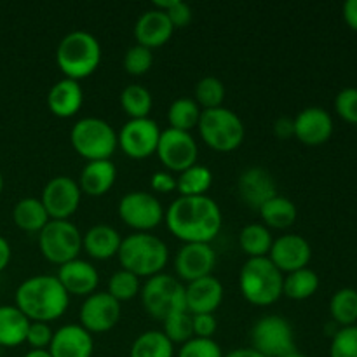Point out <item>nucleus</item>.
Listing matches in <instances>:
<instances>
[{"mask_svg": "<svg viewBox=\"0 0 357 357\" xmlns=\"http://www.w3.org/2000/svg\"><path fill=\"white\" fill-rule=\"evenodd\" d=\"M268 260L281 272H295L305 268L312 258V248L309 241L303 239L298 234H284L274 239L268 253Z\"/></svg>", "mask_w": 357, "mask_h": 357, "instance_id": "17", "label": "nucleus"}, {"mask_svg": "<svg viewBox=\"0 0 357 357\" xmlns=\"http://www.w3.org/2000/svg\"><path fill=\"white\" fill-rule=\"evenodd\" d=\"M225 100V86L216 77H204L195 86V103L202 110H213V108L223 107Z\"/></svg>", "mask_w": 357, "mask_h": 357, "instance_id": "37", "label": "nucleus"}, {"mask_svg": "<svg viewBox=\"0 0 357 357\" xmlns=\"http://www.w3.org/2000/svg\"><path fill=\"white\" fill-rule=\"evenodd\" d=\"M56 278L68 295L86 296V298L93 295L100 284V274L94 265L86 260H79V258L61 265Z\"/></svg>", "mask_w": 357, "mask_h": 357, "instance_id": "22", "label": "nucleus"}, {"mask_svg": "<svg viewBox=\"0 0 357 357\" xmlns=\"http://www.w3.org/2000/svg\"><path fill=\"white\" fill-rule=\"evenodd\" d=\"M223 357H265V356H261L260 352H257L251 347H243V349H236V351L229 352V354Z\"/></svg>", "mask_w": 357, "mask_h": 357, "instance_id": "51", "label": "nucleus"}, {"mask_svg": "<svg viewBox=\"0 0 357 357\" xmlns=\"http://www.w3.org/2000/svg\"><path fill=\"white\" fill-rule=\"evenodd\" d=\"M174 26L171 24L166 13L159 9H149L136 20L135 37L138 45L146 49H155L169 42L173 37Z\"/></svg>", "mask_w": 357, "mask_h": 357, "instance_id": "23", "label": "nucleus"}, {"mask_svg": "<svg viewBox=\"0 0 357 357\" xmlns=\"http://www.w3.org/2000/svg\"><path fill=\"white\" fill-rule=\"evenodd\" d=\"M70 142L80 157L91 160H108L117 150V132L103 119L84 117L73 124Z\"/></svg>", "mask_w": 357, "mask_h": 357, "instance_id": "7", "label": "nucleus"}, {"mask_svg": "<svg viewBox=\"0 0 357 357\" xmlns=\"http://www.w3.org/2000/svg\"><path fill=\"white\" fill-rule=\"evenodd\" d=\"M0 354H2V347H0Z\"/></svg>", "mask_w": 357, "mask_h": 357, "instance_id": "55", "label": "nucleus"}, {"mask_svg": "<svg viewBox=\"0 0 357 357\" xmlns=\"http://www.w3.org/2000/svg\"><path fill=\"white\" fill-rule=\"evenodd\" d=\"M286 357H307V356L300 354V352H293V354H289V356H286Z\"/></svg>", "mask_w": 357, "mask_h": 357, "instance_id": "53", "label": "nucleus"}, {"mask_svg": "<svg viewBox=\"0 0 357 357\" xmlns=\"http://www.w3.org/2000/svg\"><path fill=\"white\" fill-rule=\"evenodd\" d=\"M319 288V278L312 268L305 267L289 272L282 281V295L291 300H307Z\"/></svg>", "mask_w": 357, "mask_h": 357, "instance_id": "32", "label": "nucleus"}, {"mask_svg": "<svg viewBox=\"0 0 357 357\" xmlns=\"http://www.w3.org/2000/svg\"><path fill=\"white\" fill-rule=\"evenodd\" d=\"M335 110L342 121L357 126V89L345 87L335 98Z\"/></svg>", "mask_w": 357, "mask_h": 357, "instance_id": "44", "label": "nucleus"}, {"mask_svg": "<svg viewBox=\"0 0 357 357\" xmlns=\"http://www.w3.org/2000/svg\"><path fill=\"white\" fill-rule=\"evenodd\" d=\"M213 173L206 166L195 164L188 167L183 173L178 174L176 178V190L180 192L181 197H197V195H206V192L211 188Z\"/></svg>", "mask_w": 357, "mask_h": 357, "instance_id": "33", "label": "nucleus"}, {"mask_svg": "<svg viewBox=\"0 0 357 357\" xmlns=\"http://www.w3.org/2000/svg\"><path fill=\"white\" fill-rule=\"evenodd\" d=\"M272 239L271 230L261 223H250L243 227L239 234V246L248 258H265L271 253Z\"/></svg>", "mask_w": 357, "mask_h": 357, "instance_id": "30", "label": "nucleus"}, {"mask_svg": "<svg viewBox=\"0 0 357 357\" xmlns=\"http://www.w3.org/2000/svg\"><path fill=\"white\" fill-rule=\"evenodd\" d=\"M160 129L155 121L146 119H129L117 135L119 146L128 157L135 160L149 159L157 152Z\"/></svg>", "mask_w": 357, "mask_h": 357, "instance_id": "13", "label": "nucleus"}, {"mask_svg": "<svg viewBox=\"0 0 357 357\" xmlns=\"http://www.w3.org/2000/svg\"><path fill=\"white\" fill-rule=\"evenodd\" d=\"M142 286H139V278H136L135 274H131L129 271H121L115 272L114 275L108 281V295L114 296L119 303L128 302L132 300L139 293Z\"/></svg>", "mask_w": 357, "mask_h": 357, "instance_id": "39", "label": "nucleus"}, {"mask_svg": "<svg viewBox=\"0 0 357 357\" xmlns=\"http://www.w3.org/2000/svg\"><path fill=\"white\" fill-rule=\"evenodd\" d=\"M124 271H129L136 278H153L162 274L169 251L166 243L149 232H136L124 237L117 253Z\"/></svg>", "mask_w": 357, "mask_h": 357, "instance_id": "4", "label": "nucleus"}, {"mask_svg": "<svg viewBox=\"0 0 357 357\" xmlns=\"http://www.w3.org/2000/svg\"><path fill=\"white\" fill-rule=\"evenodd\" d=\"M201 114L202 110L195 103V100H192V98H178L171 103L169 110H167V122H169L171 129L190 132L192 129L197 128Z\"/></svg>", "mask_w": 357, "mask_h": 357, "instance_id": "34", "label": "nucleus"}, {"mask_svg": "<svg viewBox=\"0 0 357 357\" xmlns=\"http://www.w3.org/2000/svg\"><path fill=\"white\" fill-rule=\"evenodd\" d=\"M155 153L164 167L180 174L197 164L199 149L190 132L167 128L160 132Z\"/></svg>", "mask_w": 357, "mask_h": 357, "instance_id": "12", "label": "nucleus"}, {"mask_svg": "<svg viewBox=\"0 0 357 357\" xmlns=\"http://www.w3.org/2000/svg\"><path fill=\"white\" fill-rule=\"evenodd\" d=\"M274 135L278 138L286 139L289 136H295V128H293V119L281 117L274 122Z\"/></svg>", "mask_w": 357, "mask_h": 357, "instance_id": "48", "label": "nucleus"}, {"mask_svg": "<svg viewBox=\"0 0 357 357\" xmlns=\"http://www.w3.org/2000/svg\"><path fill=\"white\" fill-rule=\"evenodd\" d=\"M192 328H194V337L213 338L218 323H216L215 314H197V316H192Z\"/></svg>", "mask_w": 357, "mask_h": 357, "instance_id": "46", "label": "nucleus"}, {"mask_svg": "<svg viewBox=\"0 0 357 357\" xmlns=\"http://www.w3.org/2000/svg\"><path fill=\"white\" fill-rule=\"evenodd\" d=\"M139 293L146 314H150L153 319L164 321L171 314L187 310L185 286L173 275L157 274L149 278Z\"/></svg>", "mask_w": 357, "mask_h": 357, "instance_id": "8", "label": "nucleus"}, {"mask_svg": "<svg viewBox=\"0 0 357 357\" xmlns=\"http://www.w3.org/2000/svg\"><path fill=\"white\" fill-rule=\"evenodd\" d=\"M166 225L169 232L185 244L211 241L222 230V211L220 206L208 195L197 197H178L166 209Z\"/></svg>", "mask_w": 357, "mask_h": 357, "instance_id": "1", "label": "nucleus"}, {"mask_svg": "<svg viewBox=\"0 0 357 357\" xmlns=\"http://www.w3.org/2000/svg\"><path fill=\"white\" fill-rule=\"evenodd\" d=\"M121 244V234L110 225H94L82 236V248L94 260H108L115 257Z\"/></svg>", "mask_w": 357, "mask_h": 357, "instance_id": "26", "label": "nucleus"}, {"mask_svg": "<svg viewBox=\"0 0 357 357\" xmlns=\"http://www.w3.org/2000/svg\"><path fill=\"white\" fill-rule=\"evenodd\" d=\"M162 333L169 338L171 344H181L194 338V328H192V314L188 310L171 314L169 317L162 321Z\"/></svg>", "mask_w": 357, "mask_h": 357, "instance_id": "38", "label": "nucleus"}, {"mask_svg": "<svg viewBox=\"0 0 357 357\" xmlns=\"http://www.w3.org/2000/svg\"><path fill=\"white\" fill-rule=\"evenodd\" d=\"M23 357H52L49 354V351H35V349H31L30 352H26Z\"/></svg>", "mask_w": 357, "mask_h": 357, "instance_id": "52", "label": "nucleus"}, {"mask_svg": "<svg viewBox=\"0 0 357 357\" xmlns=\"http://www.w3.org/2000/svg\"><path fill=\"white\" fill-rule=\"evenodd\" d=\"M152 94L139 84H131L121 93V107L131 119H146L152 110Z\"/></svg>", "mask_w": 357, "mask_h": 357, "instance_id": "36", "label": "nucleus"}, {"mask_svg": "<svg viewBox=\"0 0 357 357\" xmlns=\"http://www.w3.org/2000/svg\"><path fill=\"white\" fill-rule=\"evenodd\" d=\"M13 220L17 229L24 232H40L51 222L40 199L35 197H24L17 201L13 209Z\"/></svg>", "mask_w": 357, "mask_h": 357, "instance_id": "28", "label": "nucleus"}, {"mask_svg": "<svg viewBox=\"0 0 357 357\" xmlns=\"http://www.w3.org/2000/svg\"><path fill=\"white\" fill-rule=\"evenodd\" d=\"M10 257H13V251H10L9 241L0 236V272L6 271L10 261Z\"/></svg>", "mask_w": 357, "mask_h": 357, "instance_id": "50", "label": "nucleus"}, {"mask_svg": "<svg viewBox=\"0 0 357 357\" xmlns=\"http://www.w3.org/2000/svg\"><path fill=\"white\" fill-rule=\"evenodd\" d=\"M115 180H117V167L110 159L91 160L84 166L77 183H79L82 194L91 195V197H101L114 187Z\"/></svg>", "mask_w": 357, "mask_h": 357, "instance_id": "25", "label": "nucleus"}, {"mask_svg": "<svg viewBox=\"0 0 357 357\" xmlns=\"http://www.w3.org/2000/svg\"><path fill=\"white\" fill-rule=\"evenodd\" d=\"M16 307L31 323H51L66 312L70 295L56 275L40 274L28 278L17 286Z\"/></svg>", "mask_w": 357, "mask_h": 357, "instance_id": "2", "label": "nucleus"}, {"mask_svg": "<svg viewBox=\"0 0 357 357\" xmlns=\"http://www.w3.org/2000/svg\"><path fill=\"white\" fill-rule=\"evenodd\" d=\"M344 20L352 31H357V0H347L344 3Z\"/></svg>", "mask_w": 357, "mask_h": 357, "instance_id": "49", "label": "nucleus"}, {"mask_svg": "<svg viewBox=\"0 0 357 357\" xmlns=\"http://www.w3.org/2000/svg\"><path fill=\"white\" fill-rule=\"evenodd\" d=\"M150 185L157 194H171V192L176 190V178L167 171H157L150 178Z\"/></svg>", "mask_w": 357, "mask_h": 357, "instance_id": "47", "label": "nucleus"}, {"mask_svg": "<svg viewBox=\"0 0 357 357\" xmlns=\"http://www.w3.org/2000/svg\"><path fill=\"white\" fill-rule=\"evenodd\" d=\"M216 265V253L211 244L188 243L183 244L174 258V271L185 282L211 275Z\"/></svg>", "mask_w": 357, "mask_h": 357, "instance_id": "16", "label": "nucleus"}, {"mask_svg": "<svg viewBox=\"0 0 357 357\" xmlns=\"http://www.w3.org/2000/svg\"><path fill=\"white\" fill-rule=\"evenodd\" d=\"M79 183L70 176H54L45 183L40 202L51 220H68L80 206Z\"/></svg>", "mask_w": 357, "mask_h": 357, "instance_id": "14", "label": "nucleus"}, {"mask_svg": "<svg viewBox=\"0 0 357 357\" xmlns=\"http://www.w3.org/2000/svg\"><path fill=\"white\" fill-rule=\"evenodd\" d=\"M237 190L244 204L260 211L261 206L278 195V185L274 176L264 167H250L237 181Z\"/></svg>", "mask_w": 357, "mask_h": 357, "instance_id": "19", "label": "nucleus"}, {"mask_svg": "<svg viewBox=\"0 0 357 357\" xmlns=\"http://www.w3.org/2000/svg\"><path fill=\"white\" fill-rule=\"evenodd\" d=\"M164 215L166 211L160 201L150 192H129L119 202V216L136 232H149L157 229L162 223Z\"/></svg>", "mask_w": 357, "mask_h": 357, "instance_id": "11", "label": "nucleus"}, {"mask_svg": "<svg viewBox=\"0 0 357 357\" xmlns=\"http://www.w3.org/2000/svg\"><path fill=\"white\" fill-rule=\"evenodd\" d=\"M2 190H3V176L2 173H0V194H2Z\"/></svg>", "mask_w": 357, "mask_h": 357, "instance_id": "54", "label": "nucleus"}, {"mask_svg": "<svg viewBox=\"0 0 357 357\" xmlns=\"http://www.w3.org/2000/svg\"><path fill=\"white\" fill-rule=\"evenodd\" d=\"M261 220H264L265 227H271V229L284 230L295 223L296 220V206L295 202L289 201L288 197H282V195H275L271 201L265 202L260 208Z\"/></svg>", "mask_w": 357, "mask_h": 357, "instance_id": "29", "label": "nucleus"}, {"mask_svg": "<svg viewBox=\"0 0 357 357\" xmlns=\"http://www.w3.org/2000/svg\"><path fill=\"white\" fill-rule=\"evenodd\" d=\"M52 335L54 331L51 330L47 323H30L26 333V344L33 347L35 351H47L51 345Z\"/></svg>", "mask_w": 357, "mask_h": 357, "instance_id": "45", "label": "nucleus"}, {"mask_svg": "<svg viewBox=\"0 0 357 357\" xmlns=\"http://www.w3.org/2000/svg\"><path fill=\"white\" fill-rule=\"evenodd\" d=\"M197 129L202 142L209 149L223 153L239 149L246 136V129L239 115L225 107L202 110Z\"/></svg>", "mask_w": 357, "mask_h": 357, "instance_id": "6", "label": "nucleus"}, {"mask_svg": "<svg viewBox=\"0 0 357 357\" xmlns=\"http://www.w3.org/2000/svg\"><path fill=\"white\" fill-rule=\"evenodd\" d=\"M38 248L45 260L61 267L79 257L82 234L68 220H51L38 232Z\"/></svg>", "mask_w": 357, "mask_h": 357, "instance_id": "9", "label": "nucleus"}, {"mask_svg": "<svg viewBox=\"0 0 357 357\" xmlns=\"http://www.w3.org/2000/svg\"><path fill=\"white\" fill-rule=\"evenodd\" d=\"M84 91L77 80L61 79L49 89L47 107L52 115L59 119H70L82 108Z\"/></svg>", "mask_w": 357, "mask_h": 357, "instance_id": "24", "label": "nucleus"}, {"mask_svg": "<svg viewBox=\"0 0 357 357\" xmlns=\"http://www.w3.org/2000/svg\"><path fill=\"white\" fill-rule=\"evenodd\" d=\"M293 128L296 139L303 145L319 146L333 135V119L324 108L309 107L293 119Z\"/></svg>", "mask_w": 357, "mask_h": 357, "instance_id": "18", "label": "nucleus"}, {"mask_svg": "<svg viewBox=\"0 0 357 357\" xmlns=\"http://www.w3.org/2000/svg\"><path fill=\"white\" fill-rule=\"evenodd\" d=\"M30 323L16 305H0V347H17L24 344Z\"/></svg>", "mask_w": 357, "mask_h": 357, "instance_id": "27", "label": "nucleus"}, {"mask_svg": "<svg viewBox=\"0 0 357 357\" xmlns=\"http://www.w3.org/2000/svg\"><path fill=\"white\" fill-rule=\"evenodd\" d=\"M178 357H223V352L213 338L194 337L181 345Z\"/></svg>", "mask_w": 357, "mask_h": 357, "instance_id": "42", "label": "nucleus"}, {"mask_svg": "<svg viewBox=\"0 0 357 357\" xmlns=\"http://www.w3.org/2000/svg\"><path fill=\"white\" fill-rule=\"evenodd\" d=\"M330 314L342 328L356 326L357 323V291L354 288H342L331 296Z\"/></svg>", "mask_w": 357, "mask_h": 357, "instance_id": "35", "label": "nucleus"}, {"mask_svg": "<svg viewBox=\"0 0 357 357\" xmlns=\"http://www.w3.org/2000/svg\"><path fill=\"white\" fill-rule=\"evenodd\" d=\"M330 357H357V326L340 328L333 335Z\"/></svg>", "mask_w": 357, "mask_h": 357, "instance_id": "41", "label": "nucleus"}, {"mask_svg": "<svg viewBox=\"0 0 357 357\" xmlns=\"http://www.w3.org/2000/svg\"><path fill=\"white\" fill-rule=\"evenodd\" d=\"M251 349L265 357H286L296 352L291 324L275 314L260 317L251 328Z\"/></svg>", "mask_w": 357, "mask_h": 357, "instance_id": "10", "label": "nucleus"}, {"mask_svg": "<svg viewBox=\"0 0 357 357\" xmlns=\"http://www.w3.org/2000/svg\"><path fill=\"white\" fill-rule=\"evenodd\" d=\"M153 65V56L152 51L143 45H132V47L128 49L124 56V68L129 75H145Z\"/></svg>", "mask_w": 357, "mask_h": 357, "instance_id": "40", "label": "nucleus"}, {"mask_svg": "<svg viewBox=\"0 0 357 357\" xmlns=\"http://www.w3.org/2000/svg\"><path fill=\"white\" fill-rule=\"evenodd\" d=\"M101 61V45L93 33L73 30L61 38L56 49V63L65 79L82 80L96 72Z\"/></svg>", "mask_w": 357, "mask_h": 357, "instance_id": "3", "label": "nucleus"}, {"mask_svg": "<svg viewBox=\"0 0 357 357\" xmlns=\"http://www.w3.org/2000/svg\"><path fill=\"white\" fill-rule=\"evenodd\" d=\"M121 303L108 295L107 291L103 293H93L84 300L82 307H80V326L91 335L94 333H107L121 319Z\"/></svg>", "mask_w": 357, "mask_h": 357, "instance_id": "15", "label": "nucleus"}, {"mask_svg": "<svg viewBox=\"0 0 357 357\" xmlns=\"http://www.w3.org/2000/svg\"><path fill=\"white\" fill-rule=\"evenodd\" d=\"M153 9L166 13L174 28H183L192 21L190 6L181 2V0H164V2L157 0V2H153Z\"/></svg>", "mask_w": 357, "mask_h": 357, "instance_id": "43", "label": "nucleus"}, {"mask_svg": "<svg viewBox=\"0 0 357 357\" xmlns=\"http://www.w3.org/2000/svg\"><path fill=\"white\" fill-rule=\"evenodd\" d=\"M282 272L265 258H248L239 274V288L244 300L257 307H267L282 296Z\"/></svg>", "mask_w": 357, "mask_h": 357, "instance_id": "5", "label": "nucleus"}, {"mask_svg": "<svg viewBox=\"0 0 357 357\" xmlns=\"http://www.w3.org/2000/svg\"><path fill=\"white\" fill-rule=\"evenodd\" d=\"M47 351L52 357H93V335L80 324H66L54 331Z\"/></svg>", "mask_w": 357, "mask_h": 357, "instance_id": "20", "label": "nucleus"}, {"mask_svg": "<svg viewBox=\"0 0 357 357\" xmlns=\"http://www.w3.org/2000/svg\"><path fill=\"white\" fill-rule=\"evenodd\" d=\"M174 345L162 331L150 330L139 335L129 349V357H173Z\"/></svg>", "mask_w": 357, "mask_h": 357, "instance_id": "31", "label": "nucleus"}, {"mask_svg": "<svg viewBox=\"0 0 357 357\" xmlns=\"http://www.w3.org/2000/svg\"><path fill=\"white\" fill-rule=\"evenodd\" d=\"M223 302V286L213 275L197 279L185 286V303L192 316L215 314Z\"/></svg>", "mask_w": 357, "mask_h": 357, "instance_id": "21", "label": "nucleus"}]
</instances>
